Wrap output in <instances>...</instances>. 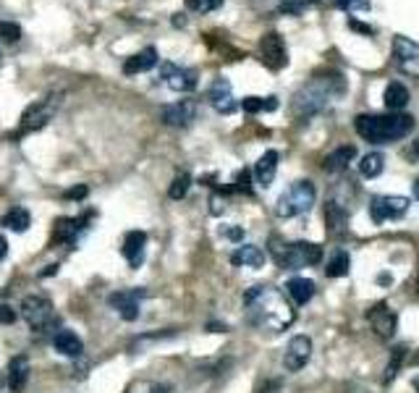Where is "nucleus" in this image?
Here are the masks:
<instances>
[{"mask_svg":"<svg viewBox=\"0 0 419 393\" xmlns=\"http://www.w3.org/2000/svg\"><path fill=\"white\" fill-rule=\"evenodd\" d=\"M356 134L367 142L385 144L404 139L409 131L414 129V118L404 113H388V116H359L354 121Z\"/></svg>","mask_w":419,"mask_h":393,"instance_id":"nucleus-2","label":"nucleus"},{"mask_svg":"<svg viewBox=\"0 0 419 393\" xmlns=\"http://www.w3.org/2000/svg\"><path fill=\"white\" fill-rule=\"evenodd\" d=\"M155 63H157V50L155 48H147V50L136 52L134 58H129V61L123 63V74H142V71H150Z\"/></svg>","mask_w":419,"mask_h":393,"instance_id":"nucleus-24","label":"nucleus"},{"mask_svg":"<svg viewBox=\"0 0 419 393\" xmlns=\"http://www.w3.org/2000/svg\"><path fill=\"white\" fill-rule=\"evenodd\" d=\"M409 208V199L406 196H375L372 205H369V215L375 223H385L391 218L404 215Z\"/></svg>","mask_w":419,"mask_h":393,"instance_id":"nucleus-10","label":"nucleus"},{"mask_svg":"<svg viewBox=\"0 0 419 393\" xmlns=\"http://www.w3.org/2000/svg\"><path fill=\"white\" fill-rule=\"evenodd\" d=\"M55 268H58V265H50V268H45V270H42V278H48V275H55Z\"/></svg>","mask_w":419,"mask_h":393,"instance_id":"nucleus-45","label":"nucleus"},{"mask_svg":"<svg viewBox=\"0 0 419 393\" xmlns=\"http://www.w3.org/2000/svg\"><path fill=\"white\" fill-rule=\"evenodd\" d=\"M275 170H278V152H275V150H267V152L257 160V165H254L257 183L267 189V186L273 183V179H275Z\"/></svg>","mask_w":419,"mask_h":393,"instance_id":"nucleus-22","label":"nucleus"},{"mask_svg":"<svg viewBox=\"0 0 419 393\" xmlns=\"http://www.w3.org/2000/svg\"><path fill=\"white\" fill-rule=\"evenodd\" d=\"M0 223H3L6 228L16 231V234H21V231H26V228L32 225V215H29V210L26 208H13L0 218Z\"/></svg>","mask_w":419,"mask_h":393,"instance_id":"nucleus-28","label":"nucleus"},{"mask_svg":"<svg viewBox=\"0 0 419 393\" xmlns=\"http://www.w3.org/2000/svg\"><path fill=\"white\" fill-rule=\"evenodd\" d=\"M314 183L312 181H296L288 192L280 194L278 205H275V215L278 218H294V215H301L314 205Z\"/></svg>","mask_w":419,"mask_h":393,"instance_id":"nucleus-4","label":"nucleus"},{"mask_svg":"<svg viewBox=\"0 0 419 393\" xmlns=\"http://www.w3.org/2000/svg\"><path fill=\"white\" fill-rule=\"evenodd\" d=\"M270 254L275 262L286 270H299L307 265H317L323 260V247H317L312 241H294V244H280V239L273 236L270 241Z\"/></svg>","mask_w":419,"mask_h":393,"instance_id":"nucleus-3","label":"nucleus"},{"mask_svg":"<svg viewBox=\"0 0 419 393\" xmlns=\"http://www.w3.org/2000/svg\"><path fill=\"white\" fill-rule=\"evenodd\" d=\"M87 192H90V189H87L84 183H81V186H74V189L68 192V199H84V196H87Z\"/></svg>","mask_w":419,"mask_h":393,"instance_id":"nucleus-42","label":"nucleus"},{"mask_svg":"<svg viewBox=\"0 0 419 393\" xmlns=\"http://www.w3.org/2000/svg\"><path fill=\"white\" fill-rule=\"evenodd\" d=\"M393 52H396V63L401 71L419 77V45L417 42H409L406 37H396L393 42Z\"/></svg>","mask_w":419,"mask_h":393,"instance_id":"nucleus-11","label":"nucleus"},{"mask_svg":"<svg viewBox=\"0 0 419 393\" xmlns=\"http://www.w3.org/2000/svg\"><path fill=\"white\" fill-rule=\"evenodd\" d=\"M163 79L173 92H192L196 87V71L181 68V66L165 63L163 66Z\"/></svg>","mask_w":419,"mask_h":393,"instance_id":"nucleus-14","label":"nucleus"},{"mask_svg":"<svg viewBox=\"0 0 419 393\" xmlns=\"http://www.w3.org/2000/svg\"><path fill=\"white\" fill-rule=\"evenodd\" d=\"M411 157H417L419 160V139L417 142H411Z\"/></svg>","mask_w":419,"mask_h":393,"instance_id":"nucleus-46","label":"nucleus"},{"mask_svg":"<svg viewBox=\"0 0 419 393\" xmlns=\"http://www.w3.org/2000/svg\"><path fill=\"white\" fill-rule=\"evenodd\" d=\"M0 39L6 42H19L21 39V26L13 21H0Z\"/></svg>","mask_w":419,"mask_h":393,"instance_id":"nucleus-33","label":"nucleus"},{"mask_svg":"<svg viewBox=\"0 0 419 393\" xmlns=\"http://www.w3.org/2000/svg\"><path fill=\"white\" fill-rule=\"evenodd\" d=\"M307 3H309V0H283V3H280V11L291 13V16H299V13L307 8Z\"/></svg>","mask_w":419,"mask_h":393,"instance_id":"nucleus-35","label":"nucleus"},{"mask_svg":"<svg viewBox=\"0 0 419 393\" xmlns=\"http://www.w3.org/2000/svg\"><path fill=\"white\" fill-rule=\"evenodd\" d=\"M278 108V97H265V110H275Z\"/></svg>","mask_w":419,"mask_h":393,"instance_id":"nucleus-43","label":"nucleus"},{"mask_svg":"<svg viewBox=\"0 0 419 393\" xmlns=\"http://www.w3.org/2000/svg\"><path fill=\"white\" fill-rule=\"evenodd\" d=\"M327 103H330V81H327V84L317 81V84L304 87V90L296 94L294 110H296V116H299V118H304V116H312V113H317V110H323Z\"/></svg>","mask_w":419,"mask_h":393,"instance_id":"nucleus-6","label":"nucleus"},{"mask_svg":"<svg viewBox=\"0 0 419 393\" xmlns=\"http://www.w3.org/2000/svg\"><path fill=\"white\" fill-rule=\"evenodd\" d=\"M349 268H351V257H349V252L338 249V252L330 257V262H327L325 275L327 278H340V275L349 273Z\"/></svg>","mask_w":419,"mask_h":393,"instance_id":"nucleus-30","label":"nucleus"},{"mask_svg":"<svg viewBox=\"0 0 419 393\" xmlns=\"http://www.w3.org/2000/svg\"><path fill=\"white\" fill-rule=\"evenodd\" d=\"M312 356V339L309 336H294L288 341V349L283 354V367L288 372H299L301 367L309 362Z\"/></svg>","mask_w":419,"mask_h":393,"instance_id":"nucleus-9","label":"nucleus"},{"mask_svg":"<svg viewBox=\"0 0 419 393\" xmlns=\"http://www.w3.org/2000/svg\"><path fill=\"white\" fill-rule=\"evenodd\" d=\"M260 55H262V63L273 71H280L283 66L288 63V52H286V45H283V37L278 32H267L265 37L260 39Z\"/></svg>","mask_w":419,"mask_h":393,"instance_id":"nucleus-7","label":"nucleus"},{"mask_svg":"<svg viewBox=\"0 0 419 393\" xmlns=\"http://www.w3.org/2000/svg\"><path fill=\"white\" fill-rule=\"evenodd\" d=\"M367 317H369V325L375 328V333H378L380 339H385V341L393 339L396 325H398V317H396V312L388 310V304H385V301L375 304V307L367 312Z\"/></svg>","mask_w":419,"mask_h":393,"instance_id":"nucleus-13","label":"nucleus"},{"mask_svg":"<svg viewBox=\"0 0 419 393\" xmlns=\"http://www.w3.org/2000/svg\"><path fill=\"white\" fill-rule=\"evenodd\" d=\"M144 247H147V236L142 234V231H131V234H126V239H123V257L129 260L131 268H139L144 260Z\"/></svg>","mask_w":419,"mask_h":393,"instance_id":"nucleus-18","label":"nucleus"},{"mask_svg":"<svg viewBox=\"0 0 419 393\" xmlns=\"http://www.w3.org/2000/svg\"><path fill=\"white\" fill-rule=\"evenodd\" d=\"M210 103H212V108H215L218 113H225V116L236 110L231 84H228L225 79H215V81H212V87H210Z\"/></svg>","mask_w":419,"mask_h":393,"instance_id":"nucleus-16","label":"nucleus"},{"mask_svg":"<svg viewBox=\"0 0 419 393\" xmlns=\"http://www.w3.org/2000/svg\"><path fill=\"white\" fill-rule=\"evenodd\" d=\"M382 168H385V157H382V152H367V155L362 157V163H359V170H362L365 179H375V176H380Z\"/></svg>","mask_w":419,"mask_h":393,"instance_id":"nucleus-29","label":"nucleus"},{"mask_svg":"<svg viewBox=\"0 0 419 393\" xmlns=\"http://www.w3.org/2000/svg\"><path fill=\"white\" fill-rule=\"evenodd\" d=\"M354 157H356V147H354V144H343V147L333 150V152L325 157L323 168H325L327 173H340V170L349 168V163H351Z\"/></svg>","mask_w":419,"mask_h":393,"instance_id":"nucleus-21","label":"nucleus"},{"mask_svg":"<svg viewBox=\"0 0 419 393\" xmlns=\"http://www.w3.org/2000/svg\"><path fill=\"white\" fill-rule=\"evenodd\" d=\"M343 11H359V8H369V0H338Z\"/></svg>","mask_w":419,"mask_h":393,"instance_id":"nucleus-38","label":"nucleus"},{"mask_svg":"<svg viewBox=\"0 0 419 393\" xmlns=\"http://www.w3.org/2000/svg\"><path fill=\"white\" fill-rule=\"evenodd\" d=\"M21 314H24L26 325L32 330H42L50 323L52 317V304L45 296H26L21 301Z\"/></svg>","mask_w":419,"mask_h":393,"instance_id":"nucleus-8","label":"nucleus"},{"mask_svg":"<svg viewBox=\"0 0 419 393\" xmlns=\"http://www.w3.org/2000/svg\"><path fill=\"white\" fill-rule=\"evenodd\" d=\"M58 108H61V92L29 105L24 110V116H21V134H32V131H39L42 126H48Z\"/></svg>","mask_w":419,"mask_h":393,"instance_id":"nucleus-5","label":"nucleus"},{"mask_svg":"<svg viewBox=\"0 0 419 393\" xmlns=\"http://www.w3.org/2000/svg\"><path fill=\"white\" fill-rule=\"evenodd\" d=\"M404 346H398V349H393V359L388 362V367H385V383H391L396 375H398V367H401V359H404Z\"/></svg>","mask_w":419,"mask_h":393,"instance_id":"nucleus-32","label":"nucleus"},{"mask_svg":"<svg viewBox=\"0 0 419 393\" xmlns=\"http://www.w3.org/2000/svg\"><path fill=\"white\" fill-rule=\"evenodd\" d=\"M186 6L196 13H210L215 11V8H221L223 0H186Z\"/></svg>","mask_w":419,"mask_h":393,"instance_id":"nucleus-34","label":"nucleus"},{"mask_svg":"<svg viewBox=\"0 0 419 393\" xmlns=\"http://www.w3.org/2000/svg\"><path fill=\"white\" fill-rule=\"evenodd\" d=\"M52 346L61 356H71V359L81 356V352H84V343L74 330H58L55 339H52Z\"/></svg>","mask_w":419,"mask_h":393,"instance_id":"nucleus-19","label":"nucleus"},{"mask_svg":"<svg viewBox=\"0 0 419 393\" xmlns=\"http://www.w3.org/2000/svg\"><path fill=\"white\" fill-rule=\"evenodd\" d=\"M221 234L225 236V239H231V241H241V239H244V231H241V228H221Z\"/></svg>","mask_w":419,"mask_h":393,"instance_id":"nucleus-41","label":"nucleus"},{"mask_svg":"<svg viewBox=\"0 0 419 393\" xmlns=\"http://www.w3.org/2000/svg\"><path fill=\"white\" fill-rule=\"evenodd\" d=\"M13 320H16V312H13L8 304H0V325H3V323L11 325Z\"/></svg>","mask_w":419,"mask_h":393,"instance_id":"nucleus-39","label":"nucleus"},{"mask_svg":"<svg viewBox=\"0 0 419 393\" xmlns=\"http://www.w3.org/2000/svg\"><path fill=\"white\" fill-rule=\"evenodd\" d=\"M189 186H192V176H189V173L176 176V179H173V183H170V189H168L170 199H183V196H186V192H189Z\"/></svg>","mask_w":419,"mask_h":393,"instance_id":"nucleus-31","label":"nucleus"},{"mask_svg":"<svg viewBox=\"0 0 419 393\" xmlns=\"http://www.w3.org/2000/svg\"><path fill=\"white\" fill-rule=\"evenodd\" d=\"M231 262L234 265H247V268H262L265 265V252L260 247H252V244H244L238 247L231 254Z\"/></svg>","mask_w":419,"mask_h":393,"instance_id":"nucleus-26","label":"nucleus"},{"mask_svg":"<svg viewBox=\"0 0 419 393\" xmlns=\"http://www.w3.org/2000/svg\"><path fill=\"white\" fill-rule=\"evenodd\" d=\"M382 100H385V108H388L391 113H398V110H404L406 103H409V90H406L401 81H391V84L385 87Z\"/></svg>","mask_w":419,"mask_h":393,"instance_id":"nucleus-23","label":"nucleus"},{"mask_svg":"<svg viewBox=\"0 0 419 393\" xmlns=\"http://www.w3.org/2000/svg\"><path fill=\"white\" fill-rule=\"evenodd\" d=\"M417 393H419V380H417Z\"/></svg>","mask_w":419,"mask_h":393,"instance_id":"nucleus-49","label":"nucleus"},{"mask_svg":"<svg viewBox=\"0 0 419 393\" xmlns=\"http://www.w3.org/2000/svg\"><path fill=\"white\" fill-rule=\"evenodd\" d=\"M349 26H351L354 32H362V34H369V37L375 34V29H372V26H369V24H359L356 19H349Z\"/></svg>","mask_w":419,"mask_h":393,"instance_id":"nucleus-40","label":"nucleus"},{"mask_svg":"<svg viewBox=\"0 0 419 393\" xmlns=\"http://www.w3.org/2000/svg\"><path fill=\"white\" fill-rule=\"evenodd\" d=\"M29 380V362L26 356H13L8 365V375H6V385L11 393H21Z\"/></svg>","mask_w":419,"mask_h":393,"instance_id":"nucleus-17","label":"nucleus"},{"mask_svg":"<svg viewBox=\"0 0 419 393\" xmlns=\"http://www.w3.org/2000/svg\"><path fill=\"white\" fill-rule=\"evenodd\" d=\"M414 196H417V199H419V179H417V181H414Z\"/></svg>","mask_w":419,"mask_h":393,"instance_id":"nucleus-48","label":"nucleus"},{"mask_svg":"<svg viewBox=\"0 0 419 393\" xmlns=\"http://www.w3.org/2000/svg\"><path fill=\"white\" fill-rule=\"evenodd\" d=\"M241 108H244V113H260V110H265V100L262 97H244L241 100Z\"/></svg>","mask_w":419,"mask_h":393,"instance_id":"nucleus-36","label":"nucleus"},{"mask_svg":"<svg viewBox=\"0 0 419 393\" xmlns=\"http://www.w3.org/2000/svg\"><path fill=\"white\" fill-rule=\"evenodd\" d=\"M6 254H8V241H6L3 236H0V260H3Z\"/></svg>","mask_w":419,"mask_h":393,"instance_id":"nucleus-44","label":"nucleus"},{"mask_svg":"<svg viewBox=\"0 0 419 393\" xmlns=\"http://www.w3.org/2000/svg\"><path fill=\"white\" fill-rule=\"evenodd\" d=\"M236 189L244 192V194H252V173H249L247 168L238 170V176H236Z\"/></svg>","mask_w":419,"mask_h":393,"instance_id":"nucleus-37","label":"nucleus"},{"mask_svg":"<svg viewBox=\"0 0 419 393\" xmlns=\"http://www.w3.org/2000/svg\"><path fill=\"white\" fill-rule=\"evenodd\" d=\"M144 296L142 288H136V291H116V294H110L108 296V304L110 307H116L118 314L131 323V320H136L139 317V299Z\"/></svg>","mask_w":419,"mask_h":393,"instance_id":"nucleus-12","label":"nucleus"},{"mask_svg":"<svg viewBox=\"0 0 419 393\" xmlns=\"http://www.w3.org/2000/svg\"><path fill=\"white\" fill-rule=\"evenodd\" d=\"M152 393H168V385H152Z\"/></svg>","mask_w":419,"mask_h":393,"instance_id":"nucleus-47","label":"nucleus"},{"mask_svg":"<svg viewBox=\"0 0 419 393\" xmlns=\"http://www.w3.org/2000/svg\"><path fill=\"white\" fill-rule=\"evenodd\" d=\"M196 116V105L192 100H181V103H173L168 108H163V121H165V126H176V129H181V126H189Z\"/></svg>","mask_w":419,"mask_h":393,"instance_id":"nucleus-15","label":"nucleus"},{"mask_svg":"<svg viewBox=\"0 0 419 393\" xmlns=\"http://www.w3.org/2000/svg\"><path fill=\"white\" fill-rule=\"evenodd\" d=\"M244 307H247V317L252 325L273 330V333L286 330L294 323V317H296V310L273 286L249 288L247 294H244Z\"/></svg>","mask_w":419,"mask_h":393,"instance_id":"nucleus-1","label":"nucleus"},{"mask_svg":"<svg viewBox=\"0 0 419 393\" xmlns=\"http://www.w3.org/2000/svg\"><path fill=\"white\" fill-rule=\"evenodd\" d=\"M79 228H81V221H76V218H58V221H55V231H52V244H68V241H74Z\"/></svg>","mask_w":419,"mask_h":393,"instance_id":"nucleus-27","label":"nucleus"},{"mask_svg":"<svg viewBox=\"0 0 419 393\" xmlns=\"http://www.w3.org/2000/svg\"><path fill=\"white\" fill-rule=\"evenodd\" d=\"M286 294L296 304H307L314 296V281H309V278H291L286 283Z\"/></svg>","mask_w":419,"mask_h":393,"instance_id":"nucleus-25","label":"nucleus"},{"mask_svg":"<svg viewBox=\"0 0 419 393\" xmlns=\"http://www.w3.org/2000/svg\"><path fill=\"white\" fill-rule=\"evenodd\" d=\"M325 223L330 228V234H346L349 231V210L338 205V202H327L325 205Z\"/></svg>","mask_w":419,"mask_h":393,"instance_id":"nucleus-20","label":"nucleus"}]
</instances>
